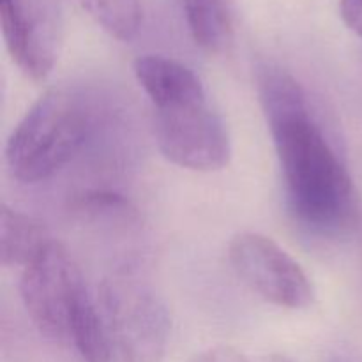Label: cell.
Segmentation results:
<instances>
[{
  "mask_svg": "<svg viewBox=\"0 0 362 362\" xmlns=\"http://www.w3.org/2000/svg\"><path fill=\"white\" fill-rule=\"evenodd\" d=\"M85 292L80 269L55 240L23 269L20 293L25 311L39 334L53 343H71L73 315Z\"/></svg>",
  "mask_w": 362,
  "mask_h": 362,
  "instance_id": "cell-5",
  "label": "cell"
},
{
  "mask_svg": "<svg viewBox=\"0 0 362 362\" xmlns=\"http://www.w3.org/2000/svg\"><path fill=\"white\" fill-rule=\"evenodd\" d=\"M134 76L152 106L180 95L205 90L200 78L187 66L163 55H144L134 60Z\"/></svg>",
  "mask_w": 362,
  "mask_h": 362,
  "instance_id": "cell-8",
  "label": "cell"
},
{
  "mask_svg": "<svg viewBox=\"0 0 362 362\" xmlns=\"http://www.w3.org/2000/svg\"><path fill=\"white\" fill-rule=\"evenodd\" d=\"M92 127L81 95L49 88L28 108L6 145L11 175L23 184L52 179L80 152Z\"/></svg>",
  "mask_w": 362,
  "mask_h": 362,
  "instance_id": "cell-2",
  "label": "cell"
},
{
  "mask_svg": "<svg viewBox=\"0 0 362 362\" xmlns=\"http://www.w3.org/2000/svg\"><path fill=\"white\" fill-rule=\"evenodd\" d=\"M191 362H250L240 352H237L232 346H211L207 350H202L200 354L191 359Z\"/></svg>",
  "mask_w": 362,
  "mask_h": 362,
  "instance_id": "cell-13",
  "label": "cell"
},
{
  "mask_svg": "<svg viewBox=\"0 0 362 362\" xmlns=\"http://www.w3.org/2000/svg\"><path fill=\"white\" fill-rule=\"evenodd\" d=\"M6 48L18 67L35 81L52 73L60 48L59 11L52 0H0Z\"/></svg>",
  "mask_w": 362,
  "mask_h": 362,
  "instance_id": "cell-7",
  "label": "cell"
},
{
  "mask_svg": "<svg viewBox=\"0 0 362 362\" xmlns=\"http://www.w3.org/2000/svg\"><path fill=\"white\" fill-rule=\"evenodd\" d=\"M191 37L207 53H221L233 37L232 14L226 0H184Z\"/></svg>",
  "mask_w": 362,
  "mask_h": 362,
  "instance_id": "cell-10",
  "label": "cell"
},
{
  "mask_svg": "<svg viewBox=\"0 0 362 362\" xmlns=\"http://www.w3.org/2000/svg\"><path fill=\"white\" fill-rule=\"evenodd\" d=\"M154 134L170 163L193 172L225 168L232 156L228 129L205 90L154 105Z\"/></svg>",
  "mask_w": 362,
  "mask_h": 362,
  "instance_id": "cell-4",
  "label": "cell"
},
{
  "mask_svg": "<svg viewBox=\"0 0 362 362\" xmlns=\"http://www.w3.org/2000/svg\"><path fill=\"white\" fill-rule=\"evenodd\" d=\"M339 13L346 27L362 37V0H339Z\"/></svg>",
  "mask_w": 362,
  "mask_h": 362,
  "instance_id": "cell-14",
  "label": "cell"
},
{
  "mask_svg": "<svg viewBox=\"0 0 362 362\" xmlns=\"http://www.w3.org/2000/svg\"><path fill=\"white\" fill-rule=\"evenodd\" d=\"M39 221L2 205L0 211V257L4 267H28L52 244Z\"/></svg>",
  "mask_w": 362,
  "mask_h": 362,
  "instance_id": "cell-9",
  "label": "cell"
},
{
  "mask_svg": "<svg viewBox=\"0 0 362 362\" xmlns=\"http://www.w3.org/2000/svg\"><path fill=\"white\" fill-rule=\"evenodd\" d=\"M257 80L290 212L317 235H341L359 216L356 187L315 119L308 92L281 67H262Z\"/></svg>",
  "mask_w": 362,
  "mask_h": 362,
  "instance_id": "cell-1",
  "label": "cell"
},
{
  "mask_svg": "<svg viewBox=\"0 0 362 362\" xmlns=\"http://www.w3.org/2000/svg\"><path fill=\"white\" fill-rule=\"evenodd\" d=\"M265 362H292V361H290L288 357H285V356H278V354H274V356L267 357V359H265Z\"/></svg>",
  "mask_w": 362,
  "mask_h": 362,
  "instance_id": "cell-15",
  "label": "cell"
},
{
  "mask_svg": "<svg viewBox=\"0 0 362 362\" xmlns=\"http://www.w3.org/2000/svg\"><path fill=\"white\" fill-rule=\"evenodd\" d=\"M80 4L103 30L119 41H131L140 30V0H80Z\"/></svg>",
  "mask_w": 362,
  "mask_h": 362,
  "instance_id": "cell-12",
  "label": "cell"
},
{
  "mask_svg": "<svg viewBox=\"0 0 362 362\" xmlns=\"http://www.w3.org/2000/svg\"><path fill=\"white\" fill-rule=\"evenodd\" d=\"M331 362H356V361L350 359V357H346V356H336L334 359H331Z\"/></svg>",
  "mask_w": 362,
  "mask_h": 362,
  "instance_id": "cell-16",
  "label": "cell"
},
{
  "mask_svg": "<svg viewBox=\"0 0 362 362\" xmlns=\"http://www.w3.org/2000/svg\"><path fill=\"white\" fill-rule=\"evenodd\" d=\"M228 258L244 285L267 303L285 310H304L313 303V286L299 264L262 233L233 237Z\"/></svg>",
  "mask_w": 362,
  "mask_h": 362,
  "instance_id": "cell-6",
  "label": "cell"
},
{
  "mask_svg": "<svg viewBox=\"0 0 362 362\" xmlns=\"http://www.w3.org/2000/svg\"><path fill=\"white\" fill-rule=\"evenodd\" d=\"M71 212L83 223L133 225L138 212L127 198L112 191H85L71 202Z\"/></svg>",
  "mask_w": 362,
  "mask_h": 362,
  "instance_id": "cell-11",
  "label": "cell"
},
{
  "mask_svg": "<svg viewBox=\"0 0 362 362\" xmlns=\"http://www.w3.org/2000/svg\"><path fill=\"white\" fill-rule=\"evenodd\" d=\"M101 324L99 362H165L170 315L154 286L131 271L101 281L95 297Z\"/></svg>",
  "mask_w": 362,
  "mask_h": 362,
  "instance_id": "cell-3",
  "label": "cell"
}]
</instances>
